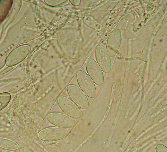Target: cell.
<instances>
[{"label": "cell", "instance_id": "3957f363", "mask_svg": "<svg viewBox=\"0 0 167 152\" xmlns=\"http://www.w3.org/2000/svg\"><path fill=\"white\" fill-rule=\"evenodd\" d=\"M86 68L88 74L94 82L98 86L102 85L104 77L102 70L95 61L89 58L86 61Z\"/></svg>", "mask_w": 167, "mask_h": 152}, {"label": "cell", "instance_id": "7a4b0ae2", "mask_svg": "<svg viewBox=\"0 0 167 152\" xmlns=\"http://www.w3.org/2000/svg\"><path fill=\"white\" fill-rule=\"evenodd\" d=\"M68 94L72 101L79 108L86 109L89 106V102L86 95L77 86L69 85L67 88Z\"/></svg>", "mask_w": 167, "mask_h": 152}, {"label": "cell", "instance_id": "5b68a950", "mask_svg": "<svg viewBox=\"0 0 167 152\" xmlns=\"http://www.w3.org/2000/svg\"><path fill=\"white\" fill-rule=\"evenodd\" d=\"M96 61L102 70L105 73H109L111 69V59L108 52L102 45H99L95 51Z\"/></svg>", "mask_w": 167, "mask_h": 152}, {"label": "cell", "instance_id": "52a82bcc", "mask_svg": "<svg viewBox=\"0 0 167 152\" xmlns=\"http://www.w3.org/2000/svg\"><path fill=\"white\" fill-rule=\"evenodd\" d=\"M46 129L45 140L47 141L58 140L64 138L67 134V130L62 128L52 127Z\"/></svg>", "mask_w": 167, "mask_h": 152}, {"label": "cell", "instance_id": "277c9868", "mask_svg": "<svg viewBox=\"0 0 167 152\" xmlns=\"http://www.w3.org/2000/svg\"><path fill=\"white\" fill-rule=\"evenodd\" d=\"M57 102L61 109L68 115L75 119L81 117V110L78 106L69 99L61 96L58 98Z\"/></svg>", "mask_w": 167, "mask_h": 152}, {"label": "cell", "instance_id": "6da1fadb", "mask_svg": "<svg viewBox=\"0 0 167 152\" xmlns=\"http://www.w3.org/2000/svg\"><path fill=\"white\" fill-rule=\"evenodd\" d=\"M76 77L78 85L85 94L91 98L95 97L96 95V87L88 74L80 70L77 72Z\"/></svg>", "mask_w": 167, "mask_h": 152}, {"label": "cell", "instance_id": "8992f818", "mask_svg": "<svg viewBox=\"0 0 167 152\" xmlns=\"http://www.w3.org/2000/svg\"><path fill=\"white\" fill-rule=\"evenodd\" d=\"M47 118L52 124L61 128H69L75 124V121L72 118L61 113H50L47 116Z\"/></svg>", "mask_w": 167, "mask_h": 152}, {"label": "cell", "instance_id": "ba28073f", "mask_svg": "<svg viewBox=\"0 0 167 152\" xmlns=\"http://www.w3.org/2000/svg\"><path fill=\"white\" fill-rule=\"evenodd\" d=\"M118 31L115 30L110 35L107 43V49L109 55L114 56L119 49L120 43V38L118 37Z\"/></svg>", "mask_w": 167, "mask_h": 152}]
</instances>
